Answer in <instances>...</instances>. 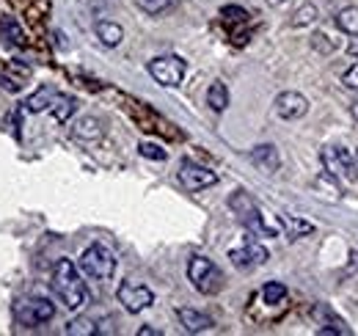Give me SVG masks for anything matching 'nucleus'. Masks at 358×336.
I'll return each mask as SVG.
<instances>
[{
  "label": "nucleus",
  "instance_id": "nucleus-32",
  "mask_svg": "<svg viewBox=\"0 0 358 336\" xmlns=\"http://www.w3.org/2000/svg\"><path fill=\"white\" fill-rule=\"evenodd\" d=\"M348 52H350L353 58H358V36H356V39H353L350 44H348Z\"/></svg>",
  "mask_w": 358,
  "mask_h": 336
},
{
  "label": "nucleus",
  "instance_id": "nucleus-26",
  "mask_svg": "<svg viewBox=\"0 0 358 336\" xmlns=\"http://www.w3.org/2000/svg\"><path fill=\"white\" fill-rule=\"evenodd\" d=\"M138 152H141V158H149V160H166L169 158V152L163 146L152 144V141H141L138 144Z\"/></svg>",
  "mask_w": 358,
  "mask_h": 336
},
{
  "label": "nucleus",
  "instance_id": "nucleus-2",
  "mask_svg": "<svg viewBox=\"0 0 358 336\" xmlns=\"http://www.w3.org/2000/svg\"><path fill=\"white\" fill-rule=\"evenodd\" d=\"M229 207H231V212L237 215V220H240L251 234H259V237H275V234H278V226L265 220L259 204H257L245 190H234V193L229 196Z\"/></svg>",
  "mask_w": 358,
  "mask_h": 336
},
{
  "label": "nucleus",
  "instance_id": "nucleus-11",
  "mask_svg": "<svg viewBox=\"0 0 358 336\" xmlns=\"http://www.w3.org/2000/svg\"><path fill=\"white\" fill-rule=\"evenodd\" d=\"M320 160H322L325 171H328L331 176H336V179H345V176L353 171V158H350L342 146H325V149L320 152Z\"/></svg>",
  "mask_w": 358,
  "mask_h": 336
},
{
  "label": "nucleus",
  "instance_id": "nucleus-19",
  "mask_svg": "<svg viewBox=\"0 0 358 336\" xmlns=\"http://www.w3.org/2000/svg\"><path fill=\"white\" fill-rule=\"evenodd\" d=\"M336 28L348 36H358V6H348L336 14Z\"/></svg>",
  "mask_w": 358,
  "mask_h": 336
},
{
  "label": "nucleus",
  "instance_id": "nucleus-12",
  "mask_svg": "<svg viewBox=\"0 0 358 336\" xmlns=\"http://www.w3.org/2000/svg\"><path fill=\"white\" fill-rule=\"evenodd\" d=\"M177 317L187 334H204V331H210V328L215 326L210 314L196 312V309H177Z\"/></svg>",
  "mask_w": 358,
  "mask_h": 336
},
{
  "label": "nucleus",
  "instance_id": "nucleus-27",
  "mask_svg": "<svg viewBox=\"0 0 358 336\" xmlns=\"http://www.w3.org/2000/svg\"><path fill=\"white\" fill-rule=\"evenodd\" d=\"M314 20H317V6L306 3V6L298 8V14L292 17V25H295V28H303V25H312Z\"/></svg>",
  "mask_w": 358,
  "mask_h": 336
},
{
  "label": "nucleus",
  "instance_id": "nucleus-34",
  "mask_svg": "<svg viewBox=\"0 0 358 336\" xmlns=\"http://www.w3.org/2000/svg\"><path fill=\"white\" fill-rule=\"evenodd\" d=\"M353 176L358 179V149H356V155H353Z\"/></svg>",
  "mask_w": 358,
  "mask_h": 336
},
{
  "label": "nucleus",
  "instance_id": "nucleus-31",
  "mask_svg": "<svg viewBox=\"0 0 358 336\" xmlns=\"http://www.w3.org/2000/svg\"><path fill=\"white\" fill-rule=\"evenodd\" d=\"M0 85H3L6 91H20V88L25 85V80H22V78H11V75L3 72V75H0Z\"/></svg>",
  "mask_w": 358,
  "mask_h": 336
},
{
  "label": "nucleus",
  "instance_id": "nucleus-30",
  "mask_svg": "<svg viewBox=\"0 0 358 336\" xmlns=\"http://www.w3.org/2000/svg\"><path fill=\"white\" fill-rule=\"evenodd\" d=\"M221 14H224L226 20H240V22L248 17V11H245V8H240V6H224V8H221Z\"/></svg>",
  "mask_w": 358,
  "mask_h": 336
},
{
  "label": "nucleus",
  "instance_id": "nucleus-29",
  "mask_svg": "<svg viewBox=\"0 0 358 336\" xmlns=\"http://www.w3.org/2000/svg\"><path fill=\"white\" fill-rule=\"evenodd\" d=\"M312 44L320 50V52H331V50H334V42H331V36H328V34H314Z\"/></svg>",
  "mask_w": 358,
  "mask_h": 336
},
{
  "label": "nucleus",
  "instance_id": "nucleus-14",
  "mask_svg": "<svg viewBox=\"0 0 358 336\" xmlns=\"http://www.w3.org/2000/svg\"><path fill=\"white\" fill-rule=\"evenodd\" d=\"M278 226L284 229V234L289 240H298L303 234H312L314 223L312 220H303V218H295V215H278Z\"/></svg>",
  "mask_w": 358,
  "mask_h": 336
},
{
  "label": "nucleus",
  "instance_id": "nucleus-6",
  "mask_svg": "<svg viewBox=\"0 0 358 336\" xmlns=\"http://www.w3.org/2000/svg\"><path fill=\"white\" fill-rule=\"evenodd\" d=\"M185 72H187V64H185L179 55H157V58L149 61V75H152V80L166 85V88H174V85L182 83Z\"/></svg>",
  "mask_w": 358,
  "mask_h": 336
},
{
  "label": "nucleus",
  "instance_id": "nucleus-17",
  "mask_svg": "<svg viewBox=\"0 0 358 336\" xmlns=\"http://www.w3.org/2000/svg\"><path fill=\"white\" fill-rule=\"evenodd\" d=\"M52 97H55V91H52L50 85H39V88H36V91L22 102V108H25L28 113H42L45 108H50Z\"/></svg>",
  "mask_w": 358,
  "mask_h": 336
},
{
  "label": "nucleus",
  "instance_id": "nucleus-10",
  "mask_svg": "<svg viewBox=\"0 0 358 336\" xmlns=\"http://www.w3.org/2000/svg\"><path fill=\"white\" fill-rule=\"evenodd\" d=\"M273 105H275V113H278L281 119H287V122L303 119V116L309 113V99H306L303 94H298V91H281Z\"/></svg>",
  "mask_w": 358,
  "mask_h": 336
},
{
  "label": "nucleus",
  "instance_id": "nucleus-20",
  "mask_svg": "<svg viewBox=\"0 0 358 336\" xmlns=\"http://www.w3.org/2000/svg\"><path fill=\"white\" fill-rule=\"evenodd\" d=\"M75 138H80V141H96L99 135H102V127H99V119H94V116H83L80 122H75Z\"/></svg>",
  "mask_w": 358,
  "mask_h": 336
},
{
  "label": "nucleus",
  "instance_id": "nucleus-18",
  "mask_svg": "<svg viewBox=\"0 0 358 336\" xmlns=\"http://www.w3.org/2000/svg\"><path fill=\"white\" fill-rule=\"evenodd\" d=\"M207 105H210L215 113H224L226 108H229V88H226L221 80H215V83L207 88Z\"/></svg>",
  "mask_w": 358,
  "mask_h": 336
},
{
  "label": "nucleus",
  "instance_id": "nucleus-13",
  "mask_svg": "<svg viewBox=\"0 0 358 336\" xmlns=\"http://www.w3.org/2000/svg\"><path fill=\"white\" fill-rule=\"evenodd\" d=\"M251 163L265 171V174H275L281 168V158H278V149L273 144H259L251 149Z\"/></svg>",
  "mask_w": 358,
  "mask_h": 336
},
{
  "label": "nucleus",
  "instance_id": "nucleus-23",
  "mask_svg": "<svg viewBox=\"0 0 358 336\" xmlns=\"http://www.w3.org/2000/svg\"><path fill=\"white\" fill-rule=\"evenodd\" d=\"M64 334H69V336H94V334H99V328H96V323H94V320H89V317H78V320L66 323Z\"/></svg>",
  "mask_w": 358,
  "mask_h": 336
},
{
  "label": "nucleus",
  "instance_id": "nucleus-35",
  "mask_svg": "<svg viewBox=\"0 0 358 336\" xmlns=\"http://www.w3.org/2000/svg\"><path fill=\"white\" fill-rule=\"evenodd\" d=\"M350 113H353V119H358V99L353 102V105H350Z\"/></svg>",
  "mask_w": 358,
  "mask_h": 336
},
{
  "label": "nucleus",
  "instance_id": "nucleus-22",
  "mask_svg": "<svg viewBox=\"0 0 358 336\" xmlns=\"http://www.w3.org/2000/svg\"><path fill=\"white\" fill-rule=\"evenodd\" d=\"M135 6H138L143 14H149V17H160V14L171 11V8L177 6V0H135Z\"/></svg>",
  "mask_w": 358,
  "mask_h": 336
},
{
  "label": "nucleus",
  "instance_id": "nucleus-15",
  "mask_svg": "<svg viewBox=\"0 0 358 336\" xmlns=\"http://www.w3.org/2000/svg\"><path fill=\"white\" fill-rule=\"evenodd\" d=\"M75 108H78V99H75V97H69V94H58V91H55V97H52V102H50V111H52L55 122L66 125V122L72 119Z\"/></svg>",
  "mask_w": 358,
  "mask_h": 336
},
{
  "label": "nucleus",
  "instance_id": "nucleus-33",
  "mask_svg": "<svg viewBox=\"0 0 358 336\" xmlns=\"http://www.w3.org/2000/svg\"><path fill=\"white\" fill-rule=\"evenodd\" d=\"M138 336H160V331H155V328H141Z\"/></svg>",
  "mask_w": 358,
  "mask_h": 336
},
{
  "label": "nucleus",
  "instance_id": "nucleus-4",
  "mask_svg": "<svg viewBox=\"0 0 358 336\" xmlns=\"http://www.w3.org/2000/svg\"><path fill=\"white\" fill-rule=\"evenodd\" d=\"M80 270L91 279H96V281H108L116 270V256L108 246L91 243L89 248L80 253Z\"/></svg>",
  "mask_w": 358,
  "mask_h": 336
},
{
  "label": "nucleus",
  "instance_id": "nucleus-28",
  "mask_svg": "<svg viewBox=\"0 0 358 336\" xmlns=\"http://www.w3.org/2000/svg\"><path fill=\"white\" fill-rule=\"evenodd\" d=\"M342 85L350 88V91H358V64H353V66L342 75Z\"/></svg>",
  "mask_w": 358,
  "mask_h": 336
},
{
  "label": "nucleus",
  "instance_id": "nucleus-25",
  "mask_svg": "<svg viewBox=\"0 0 358 336\" xmlns=\"http://www.w3.org/2000/svg\"><path fill=\"white\" fill-rule=\"evenodd\" d=\"M0 28H3V34H6V36H11V42L17 44V47H22V44H25V34H22V28L17 25V20H14V17H0Z\"/></svg>",
  "mask_w": 358,
  "mask_h": 336
},
{
  "label": "nucleus",
  "instance_id": "nucleus-3",
  "mask_svg": "<svg viewBox=\"0 0 358 336\" xmlns=\"http://www.w3.org/2000/svg\"><path fill=\"white\" fill-rule=\"evenodd\" d=\"M187 279H190V284L201 295H215L221 293V287H224L221 267L213 259H207V256H193L187 262Z\"/></svg>",
  "mask_w": 358,
  "mask_h": 336
},
{
  "label": "nucleus",
  "instance_id": "nucleus-8",
  "mask_svg": "<svg viewBox=\"0 0 358 336\" xmlns=\"http://www.w3.org/2000/svg\"><path fill=\"white\" fill-rule=\"evenodd\" d=\"M116 298L124 306V312H130V314H141L143 309H149L155 303V293L146 284H138V281H124L119 287Z\"/></svg>",
  "mask_w": 358,
  "mask_h": 336
},
{
  "label": "nucleus",
  "instance_id": "nucleus-9",
  "mask_svg": "<svg viewBox=\"0 0 358 336\" xmlns=\"http://www.w3.org/2000/svg\"><path fill=\"white\" fill-rule=\"evenodd\" d=\"M229 259H231L234 267H240V270H251V267L265 265V262L270 259V251L265 248V246L248 240V243H243L240 248H231V251H229Z\"/></svg>",
  "mask_w": 358,
  "mask_h": 336
},
{
  "label": "nucleus",
  "instance_id": "nucleus-24",
  "mask_svg": "<svg viewBox=\"0 0 358 336\" xmlns=\"http://www.w3.org/2000/svg\"><path fill=\"white\" fill-rule=\"evenodd\" d=\"M284 298H287V287H284L281 281H268V284L262 287V300H265L268 306H278Z\"/></svg>",
  "mask_w": 358,
  "mask_h": 336
},
{
  "label": "nucleus",
  "instance_id": "nucleus-16",
  "mask_svg": "<svg viewBox=\"0 0 358 336\" xmlns=\"http://www.w3.org/2000/svg\"><path fill=\"white\" fill-rule=\"evenodd\" d=\"M96 39L105 44V47H119L124 39V28L119 22H110V20H99L96 22Z\"/></svg>",
  "mask_w": 358,
  "mask_h": 336
},
{
  "label": "nucleus",
  "instance_id": "nucleus-7",
  "mask_svg": "<svg viewBox=\"0 0 358 336\" xmlns=\"http://www.w3.org/2000/svg\"><path fill=\"white\" fill-rule=\"evenodd\" d=\"M179 182L185 185V190L199 193V190L213 188L218 182V174L210 171V168L199 166V163H193V160H182V166H179Z\"/></svg>",
  "mask_w": 358,
  "mask_h": 336
},
{
  "label": "nucleus",
  "instance_id": "nucleus-1",
  "mask_svg": "<svg viewBox=\"0 0 358 336\" xmlns=\"http://www.w3.org/2000/svg\"><path fill=\"white\" fill-rule=\"evenodd\" d=\"M52 293L55 298L69 309V312H78L89 303V290H86V281L80 276V270L75 267L72 259H58L55 267H52Z\"/></svg>",
  "mask_w": 358,
  "mask_h": 336
},
{
  "label": "nucleus",
  "instance_id": "nucleus-5",
  "mask_svg": "<svg viewBox=\"0 0 358 336\" xmlns=\"http://www.w3.org/2000/svg\"><path fill=\"white\" fill-rule=\"evenodd\" d=\"M14 317H17L20 326L36 328V326H45V323H50L55 317V306H52V300L39 298V295L22 298V300L14 303Z\"/></svg>",
  "mask_w": 358,
  "mask_h": 336
},
{
  "label": "nucleus",
  "instance_id": "nucleus-21",
  "mask_svg": "<svg viewBox=\"0 0 358 336\" xmlns=\"http://www.w3.org/2000/svg\"><path fill=\"white\" fill-rule=\"evenodd\" d=\"M314 188L322 190V196H325V190H328V199H331V202H339V199H342V188H339L336 176H331L328 171H322V174L314 179Z\"/></svg>",
  "mask_w": 358,
  "mask_h": 336
}]
</instances>
